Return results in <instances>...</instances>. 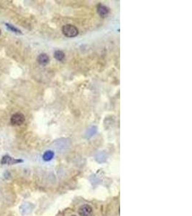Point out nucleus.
Listing matches in <instances>:
<instances>
[{
	"mask_svg": "<svg viewBox=\"0 0 192 216\" xmlns=\"http://www.w3.org/2000/svg\"><path fill=\"white\" fill-rule=\"evenodd\" d=\"M0 35H1V30H0Z\"/></svg>",
	"mask_w": 192,
	"mask_h": 216,
	"instance_id": "nucleus-10",
	"label": "nucleus"
},
{
	"mask_svg": "<svg viewBox=\"0 0 192 216\" xmlns=\"http://www.w3.org/2000/svg\"><path fill=\"white\" fill-rule=\"evenodd\" d=\"M62 32H63V35L67 38H74L79 34L78 28L76 26L70 25V24L64 25L62 28Z\"/></svg>",
	"mask_w": 192,
	"mask_h": 216,
	"instance_id": "nucleus-1",
	"label": "nucleus"
},
{
	"mask_svg": "<svg viewBox=\"0 0 192 216\" xmlns=\"http://www.w3.org/2000/svg\"><path fill=\"white\" fill-rule=\"evenodd\" d=\"M25 116L22 113H15L11 118V123L13 126H20L25 122Z\"/></svg>",
	"mask_w": 192,
	"mask_h": 216,
	"instance_id": "nucleus-2",
	"label": "nucleus"
},
{
	"mask_svg": "<svg viewBox=\"0 0 192 216\" xmlns=\"http://www.w3.org/2000/svg\"><path fill=\"white\" fill-rule=\"evenodd\" d=\"M97 13L99 14V15L100 17L105 18L106 17H107L108 15H109V8L107 7H106V6L101 5V4H99V5H97Z\"/></svg>",
	"mask_w": 192,
	"mask_h": 216,
	"instance_id": "nucleus-4",
	"label": "nucleus"
},
{
	"mask_svg": "<svg viewBox=\"0 0 192 216\" xmlns=\"http://www.w3.org/2000/svg\"><path fill=\"white\" fill-rule=\"evenodd\" d=\"M6 25H7V27L9 28V30H12V32H15V33H21V32H20V30H19L17 29V28H16L14 27V26L12 25H9V24H6Z\"/></svg>",
	"mask_w": 192,
	"mask_h": 216,
	"instance_id": "nucleus-9",
	"label": "nucleus"
},
{
	"mask_svg": "<svg viewBox=\"0 0 192 216\" xmlns=\"http://www.w3.org/2000/svg\"><path fill=\"white\" fill-rule=\"evenodd\" d=\"M71 216H76V215H71Z\"/></svg>",
	"mask_w": 192,
	"mask_h": 216,
	"instance_id": "nucleus-11",
	"label": "nucleus"
},
{
	"mask_svg": "<svg viewBox=\"0 0 192 216\" xmlns=\"http://www.w3.org/2000/svg\"><path fill=\"white\" fill-rule=\"evenodd\" d=\"M54 57L55 58L58 60H59V61H61L65 57V54L63 51H61V50H56V51L54 53Z\"/></svg>",
	"mask_w": 192,
	"mask_h": 216,
	"instance_id": "nucleus-8",
	"label": "nucleus"
},
{
	"mask_svg": "<svg viewBox=\"0 0 192 216\" xmlns=\"http://www.w3.org/2000/svg\"><path fill=\"white\" fill-rule=\"evenodd\" d=\"M54 156V153L52 151H48L46 152H45V153L43 154V159L44 161H51L52 159L53 158Z\"/></svg>",
	"mask_w": 192,
	"mask_h": 216,
	"instance_id": "nucleus-7",
	"label": "nucleus"
},
{
	"mask_svg": "<svg viewBox=\"0 0 192 216\" xmlns=\"http://www.w3.org/2000/svg\"><path fill=\"white\" fill-rule=\"evenodd\" d=\"M37 60V62L41 64V65L45 66L49 63L50 58H49V56H48L47 54L42 53V54H41V55L38 56Z\"/></svg>",
	"mask_w": 192,
	"mask_h": 216,
	"instance_id": "nucleus-6",
	"label": "nucleus"
},
{
	"mask_svg": "<svg viewBox=\"0 0 192 216\" xmlns=\"http://www.w3.org/2000/svg\"><path fill=\"white\" fill-rule=\"evenodd\" d=\"M21 162H23V160L13 159L9 156H3V158L2 159V161H1L2 164H9V165L15 164V163H18Z\"/></svg>",
	"mask_w": 192,
	"mask_h": 216,
	"instance_id": "nucleus-5",
	"label": "nucleus"
},
{
	"mask_svg": "<svg viewBox=\"0 0 192 216\" xmlns=\"http://www.w3.org/2000/svg\"><path fill=\"white\" fill-rule=\"evenodd\" d=\"M79 214L80 216H92L93 209L89 205H83L79 207Z\"/></svg>",
	"mask_w": 192,
	"mask_h": 216,
	"instance_id": "nucleus-3",
	"label": "nucleus"
}]
</instances>
